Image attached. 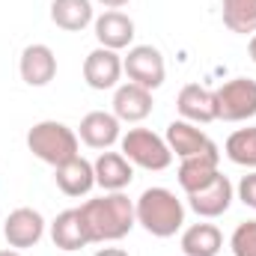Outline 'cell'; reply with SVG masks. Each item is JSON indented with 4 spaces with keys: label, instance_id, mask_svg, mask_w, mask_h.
Returning a JSON list of instances; mask_svg holds the SVG:
<instances>
[{
    "label": "cell",
    "instance_id": "484cf974",
    "mask_svg": "<svg viewBox=\"0 0 256 256\" xmlns=\"http://www.w3.org/2000/svg\"><path fill=\"white\" fill-rule=\"evenodd\" d=\"M96 256H128V250H122V248H102V250H96Z\"/></svg>",
    "mask_w": 256,
    "mask_h": 256
},
{
    "label": "cell",
    "instance_id": "4316f807",
    "mask_svg": "<svg viewBox=\"0 0 256 256\" xmlns=\"http://www.w3.org/2000/svg\"><path fill=\"white\" fill-rule=\"evenodd\" d=\"M96 3H102V6H108V9H120V6H126L128 0H96Z\"/></svg>",
    "mask_w": 256,
    "mask_h": 256
},
{
    "label": "cell",
    "instance_id": "f1b7e54d",
    "mask_svg": "<svg viewBox=\"0 0 256 256\" xmlns=\"http://www.w3.org/2000/svg\"><path fill=\"white\" fill-rule=\"evenodd\" d=\"M0 256H24L21 250H15V248H6V250H0Z\"/></svg>",
    "mask_w": 256,
    "mask_h": 256
},
{
    "label": "cell",
    "instance_id": "44dd1931",
    "mask_svg": "<svg viewBox=\"0 0 256 256\" xmlns=\"http://www.w3.org/2000/svg\"><path fill=\"white\" fill-rule=\"evenodd\" d=\"M179 244L185 256H218L224 248V236L214 224H191L182 232Z\"/></svg>",
    "mask_w": 256,
    "mask_h": 256
},
{
    "label": "cell",
    "instance_id": "5b68a950",
    "mask_svg": "<svg viewBox=\"0 0 256 256\" xmlns=\"http://www.w3.org/2000/svg\"><path fill=\"white\" fill-rule=\"evenodd\" d=\"M214 114L224 122H248L256 116V80L232 78L214 90Z\"/></svg>",
    "mask_w": 256,
    "mask_h": 256
},
{
    "label": "cell",
    "instance_id": "3957f363",
    "mask_svg": "<svg viewBox=\"0 0 256 256\" xmlns=\"http://www.w3.org/2000/svg\"><path fill=\"white\" fill-rule=\"evenodd\" d=\"M27 149L39 161H45L51 167H60V164H66V161H72V158L80 155L78 152L80 140H78V131H72L66 122L42 120V122H36L27 131Z\"/></svg>",
    "mask_w": 256,
    "mask_h": 256
},
{
    "label": "cell",
    "instance_id": "9a60e30c",
    "mask_svg": "<svg viewBox=\"0 0 256 256\" xmlns=\"http://www.w3.org/2000/svg\"><path fill=\"white\" fill-rule=\"evenodd\" d=\"M152 114V92L140 84H120L114 90V116L120 122H143Z\"/></svg>",
    "mask_w": 256,
    "mask_h": 256
},
{
    "label": "cell",
    "instance_id": "4fadbf2b",
    "mask_svg": "<svg viewBox=\"0 0 256 256\" xmlns=\"http://www.w3.org/2000/svg\"><path fill=\"white\" fill-rule=\"evenodd\" d=\"M92 30H96V39H98V45L102 48H110V51H122V48H131V42H134V21L128 18L126 12H120V9H108V12H102L96 21H92Z\"/></svg>",
    "mask_w": 256,
    "mask_h": 256
},
{
    "label": "cell",
    "instance_id": "5bb4252c",
    "mask_svg": "<svg viewBox=\"0 0 256 256\" xmlns=\"http://www.w3.org/2000/svg\"><path fill=\"white\" fill-rule=\"evenodd\" d=\"M92 170H96V185L104 194L110 191H126L134 179V164L128 161L122 152H102L96 161H92Z\"/></svg>",
    "mask_w": 256,
    "mask_h": 256
},
{
    "label": "cell",
    "instance_id": "8fae6325",
    "mask_svg": "<svg viewBox=\"0 0 256 256\" xmlns=\"http://www.w3.org/2000/svg\"><path fill=\"white\" fill-rule=\"evenodd\" d=\"M18 74L27 86H48L57 78V54L42 42L27 45L18 60Z\"/></svg>",
    "mask_w": 256,
    "mask_h": 256
},
{
    "label": "cell",
    "instance_id": "6da1fadb",
    "mask_svg": "<svg viewBox=\"0 0 256 256\" xmlns=\"http://www.w3.org/2000/svg\"><path fill=\"white\" fill-rule=\"evenodd\" d=\"M90 244H108V242H120L137 226L134 218V200H128L122 191L102 194L96 200H86L80 208Z\"/></svg>",
    "mask_w": 256,
    "mask_h": 256
},
{
    "label": "cell",
    "instance_id": "277c9868",
    "mask_svg": "<svg viewBox=\"0 0 256 256\" xmlns=\"http://www.w3.org/2000/svg\"><path fill=\"white\" fill-rule=\"evenodd\" d=\"M120 152L134 167H143L152 173H161L173 164V152H170L167 140L161 134H155L152 128H128L120 137Z\"/></svg>",
    "mask_w": 256,
    "mask_h": 256
},
{
    "label": "cell",
    "instance_id": "ffe728a7",
    "mask_svg": "<svg viewBox=\"0 0 256 256\" xmlns=\"http://www.w3.org/2000/svg\"><path fill=\"white\" fill-rule=\"evenodd\" d=\"M51 21L66 33H80L96 21L92 0H51Z\"/></svg>",
    "mask_w": 256,
    "mask_h": 256
},
{
    "label": "cell",
    "instance_id": "d6986e66",
    "mask_svg": "<svg viewBox=\"0 0 256 256\" xmlns=\"http://www.w3.org/2000/svg\"><path fill=\"white\" fill-rule=\"evenodd\" d=\"M51 242H54V248H60L66 254L90 244V236H86V226H84V218L78 208H66L51 220Z\"/></svg>",
    "mask_w": 256,
    "mask_h": 256
},
{
    "label": "cell",
    "instance_id": "7402d4cb",
    "mask_svg": "<svg viewBox=\"0 0 256 256\" xmlns=\"http://www.w3.org/2000/svg\"><path fill=\"white\" fill-rule=\"evenodd\" d=\"M224 27L238 36L256 33V0H220Z\"/></svg>",
    "mask_w": 256,
    "mask_h": 256
},
{
    "label": "cell",
    "instance_id": "30bf717a",
    "mask_svg": "<svg viewBox=\"0 0 256 256\" xmlns=\"http://www.w3.org/2000/svg\"><path fill=\"white\" fill-rule=\"evenodd\" d=\"M164 140H167V146H170V152L176 158H191V155H202V152H218V143L200 126H194L188 120H173L167 126Z\"/></svg>",
    "mask_w": 256,
    "mask_h": 256
},
{
    "label": "cell",
    "instance_id": "ac0fdd59",
    "mask_svg": "<svg viewBox=\"0 0 256 256\" xmlns=\"http://www.w3.org/2000/svg\"><path fill=\"white\" fill-rule=\"evenodd\" d=\"M54 182L66 196H86L96 188V170L84 155H78L60 167H54Z\"/></svg>",
    "mask_w": 256,
    "mask_h": 256
},
{
    "label": "cell",
    "instance_id": "7a4b0ae2",
    "mask_svg": "<svg viewBox=\"0 0 256 256\" xmlns=\"http://www.w3.org/2000/svg\"><path fill=\"white\" fill-rule=\"evenodd\" d=\"M134 218L149 236L170 238L185 226V206L170 188L155 185L134 200Z\"/></svg>",
    "mask_w": 256,
    "mask_h": 256
},
{
    "label": "cell",
    "instance_id": "9c48e42d",
    "mask_svg": "<svg viewBox=\"0 0 256 256\" xmlns=\"http://www.w3.org/2000/svg\"><path fill=\"white\" fill-rule=\"evenodd\" d=\"M232 196H236L232 182L224 173H218L206 188L188 194V206H191L194 214H200L202 220H214V218L226 214V208L232 206Z\"/></svg>",
    "mask_w": 256,
    "mask_h": 256
},
{
    "label": "cell",
    "instance_id": "d4e9b609",
    "mask_svg": "<svg viewBox=\"0 0 256 256\" xmlns=\"http://www.w3.org/2000/svg\"><path fill=\"white\" fill-rule=\"evenodd\" d=\"M236 194H238V200H242L248 208H256V170L254 173H248V176H242V182H238Z\"/></svg>",
    "mask_w": 256,
    "mask_h": 256
},
{
    "label": "cell",
    "instance_id": "cb8c5ba5",
    "mask_svg": "<svg viewBox=\"0 0 256 256\" xmlns=\"http://www.w3.org/2000/svg\"><path fill=\"white\" fill-rule=\"evenodd\" d=\"M232 256H256V220H242L230 236Z\"/></svg>",
    "mask_w": 256,
    "mask_h": 256
},
{
    "label": "cell",
    "instance_id": "e0dca14e",
    "mask_svg": "<svg viewBox=\"0 0 256 256\" xmlns=\"http://www.w3.org/2000/svg\"><path fill=\"white\" fill-rule=\"evenodd\" d=\"M182 164H179V173H176V179H179V188L185 194H194L200 191V188H206L220 170H218V164H220V149L218 152H202V155H191V158H179Z\"/></svg>",
    "mask_w": 256,
    "mask_h": 256
},
{
    "label": "cell",
    "instance_id": "52a82bcc",
    "mask_svg": "<svg viewBox=\"0 0 256 256\" xmlns=\"http://www.w3.org/2000/svg\"><path fill=\"white\" fill-rule=\"evenodd\" d=\"M45 218L42 212L30 208V206H21L15 212H9V218L3 220V236H6V244L15 248V250H27V248H36L45 236Z\"/></svg>",
    "mask_w": 256,
    "mask_h": 256
},
{
    "label": "cell",
    "instance_id": "ba28073f",
    "mask_svg": "<svg viewBox=\"0 0 256 256\" xmlns=\"http://www.w3.org/2000/svg\"><path fill=\"white\" fill-rule=\"evenodd\" d=\"M120 78H122V57L120 51H110V48H92L84 60V80L90 90H116L120 86Z\"/></svg>",
    "mask_w": 256,
    "mask_h": 256
},
{
    "label": "cell",
    "instance_id": "7c38bea8",
    "mask_svg": "<svg viewBox=\"0 0 256 256\" xmlns=\"http://www.w3.org/2000/svg\"><path fill=\"white\" fill-rule=\"evenodd\" d=\"M120 137H122V122L108 110H90L78 126V140L90 149L104 152L114 143H120Z\"/></svg>",
    "mask_w": 256,
    "mask_h": 256
},
{
    "label": "cell",
    "instance_id": "603a6c76",
    "mask_svg": "<svg viewBox=\"0 0 256 256\" xmlns=\"http://www.w3.org/2000/svg\"><path fill=\"white\" fill-rule=\"evenodd\" d=\"M224 152L232 164L238 167H248V170H256V126L238 128L226 137L224 143Z\"/></svg>",
    "mask_w": 256,
    "mask_h": 256
},
{
    "label": "cell",
    "instance_id": "2e32d148",
    "mask_svg": "<svg viewBox=\"0 0 256 256\" xmlns=\"http://www.w3.org/2000/svg\"><path fill=\"white\" fill-rule=\"evenodd\" d=\"M176 110L182 120H188L194 126H208L218 120L214 114V90H206L200 84H185L179 98H176Z\"/></svg>",
    "mask_w": 256,
    "mask_h": 256
},
{
    "label": "cell",
    "instance_id": "83f0119b",
    "mask_svg": "<svg viewBox=\"0 0 256 256\" xmlns=\"http://www.w3.org/2000/svg\"><path fill=\"white\" fill-rule=\"evenodd\" d=\"M248 54H250V60L256 63V33L250 36V42H248Z\"/></svg>",
    "mask_w": 256,
    "mask_h": 256
},
{
    "label": "cell",
    "instance_id": "8992f818",
    "mask_svg": "<svg viewBox=\"0 0 256 256\" xmlns=\"http://www.w3.org/2000/svg\"><path fill=\"white\" fill-rule=\"evenodd\" d=\"M122 74H128L131 84H140L152 92L164 84L167 66H164V57L155 45H131L128 54L122 57Z\"/></svg>",
    "mask_w": 256,
    "mask_h": 256
}]
</instances>
